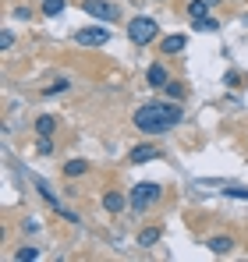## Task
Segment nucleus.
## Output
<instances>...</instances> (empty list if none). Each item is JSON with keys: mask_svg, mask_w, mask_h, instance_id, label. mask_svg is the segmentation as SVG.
<instances>
[{"mask_svg": "<svg viewBox=\"0 0 248 262\" xmlns=\"http://www.w3.org/2000/svg\"><path fill=\"white\" fill-rule=\"evenodd\" d=\"M124 206H128V199H124L121 191H107V195H103V209H107V213H121Z\"/></svg>", "mask_w": 248, "mask_h": 262, "instance_id": "8", "label": "nucleus"}, {"mask_svg": "<svg viewBox=\"0 0 248 262\" xmlns=\"http://www.w3.org/2000/svg\"><path fill=\"white\" fill-rule=\"evenodd\" d=\"M184 46H188V36H181V32H170V36L163 39V50H167V53H181Z\"/></svg>", "mask_w": 248, "mask_h": 262, "instance_id": "11", "label": "nucleus"}, {"mask_svg": "<svg viewBox=\"0 0 248 262\" xmlns=\"http://www.w3.org/2000/svg\"><path fill=\"white\" fill-rule=\"evenodd\" d=\"M60 11H64V0H43V14L46 18H57Z\"/></svg>", "mask_w": 248, "mask_h": 262, "instance_id": "15", "label": "nucleus"}, {"mask_svg": "<svg viewBox=\"0 0 248 262\" xmlns=\"http://www.w3.org/2000/svg\"><path fill=\"white\" fill-rule=\"evenodd\" d=\"M206 248L213 252V255H227V252L234 248V237H209Z\"/></svg>", "mask_w": 248, "mask_h": 262, "instance_id": "9", "label": "nucleus"}, {"mask_svg": "<svg viewBox=\"0 0 248 262\" xmlns=\"http://www.w3.org/2000/svg\"><path fill=\"white\" fill-rule=\"evenodd\" d=\"M184 121V110L177 103H146L135 110V128L146 131V135H160V131H170L174 124Z\"/></svg>", "mask_w": 248, "mask_h": 262, "instance_id": "1", "label": "nucleus"}, {"mask_svg": "<svg viewBox=\"0 0 248 262\" xmlns=\"http://www.w3.org/2000/svg\"><path fill=\"white\" fill-rule=\"evenodd\" d=\"M64 89H68V78H60V82L46 85V89H43V96H53V92H64Z\"/></svg>", "mask_w": 248, "mask_h": 262, "instance_id": "21", "label": "nucleus"}, {"mask_svg": "<svg viewBox=\"0 0 248 262\" xmlns=\"http://www.w3.org/2000/svg\"><path fill=\"white\" fill-rule=\"evenodd\" d=\"M160 237H163V230H160V227H146V230L138 234V248H153Z\"/></svg>", "mask_w": 248, "mask_h": 262, "instance_id": "10", "label": "nucleus"}, {"mask_svg": "<svg viewBox=\"0 0 248 262\" xmlns=\"http://www.w3.org/2000/svg\"><path fill=\"white\" fill-rule=\"evenodd\" d=\"M160 156H163L160 145H135L131 156H128V163H149V160H160Z\"/></svg>", "mask_w": 248, "mask_h": 262, "instance_id": "6", "label": "nucleus"}, {"mask_svg": "<svg viewBox=\"0 0 248 262\" xmlns=\"http://www.w3.org/2000/svg\"><path fill=\"white\" fill-rule=\"evenodd\" d=\"M156 32H160V25H156V18H149V14H135V18L128 21V39L135 46H149L156 39Z\"/></svg>", "mask_w": 248, "mask_h": 262, "instance_id": "2", "label": "nucleus"}, {"mask_svg": "<svg viewBox=\"0 0 248 262\" xmlns=\"http://www.w3.org/2000/svg\"><path fill=\"white\" fill-rule=\"evenodd\" d=\"M0 46H4V50H11V46H14V32H11V29H4V32H0Z\"/></svg>", "mask_w": 248, "mask_h": 262, "instance_id": "23", "label": "nucleus"}, {"mask_svg": "<svg viewBox=\"0 0 248 262\" xmlns=\"http://www.w3.org/2000/svg\"><path fill=\"white\" fill-rule=\"evenodd\" d=\"M36 149H39L43 156H50V152H53V142H50V135H39V145H36Z\"/></svg>", "mask_w": 248, "mask_h": 262, "instance_id": "20", "label": "nucleus"}, {"mask_svg": "<svg viewBox=\"0 0 248 262\" xmlns=\"http://www.w3.org/2000/svg\"><path fill=\"white\" fill-rule=\"evenodd\" d=\"M53 128H57V121L50 114H43L39 121H36V135H53Z\"/></svg>", "mask_w": 248, "mask_h": 262, "instance_id": "14", "label": "nucleus"}, {"mask_svg": "<svg viewBox=\"0 0 248 262\" xmlns=\"http://www.w3.org/2000/svg\"><path fill=\"white\" fill-rule=\"evenodd\" d=\"M223 82H227V85H231V89H238V85H241V82H245V78H241L238 71H227V75H223Z\"/></svg>", "mask_w": 248, "mask_h": 262, "instance_id": "22", "label": "nucleus"}, {"mask_svg": "<svg viewBox=\"0 0 248 262\" xmlns=\"http://www.w3.org/2000/svg\"><path fill=\"white\" fill-rule=\"evenodd\" d=\"M209 4H216V0H209Z\"/></svg>", "mask_w": 248, "mask_h": 262, "instance_id": "25", "label": "nucleus"}, {"mask_svg": "<svg viewBox=\"0 0 248 262\" xmlns=\"http://www.w3.org/2000/svg\"><path fill=\"white\" fill-rule=\"evenodd\" d=\"M223 195L227 199H245L248 202V188H241V184H223Z\"/></svg>", "mask_w": 248, "mask_h": 262, "instance_id": "16", "label": "nucleus"}, {"mask_svg": "<svg viewBox=\"0 0 248 262\" xmlns=\"http://www.w3.org/2000/svg\"><path fill=\"white\" fill-rule=\"evenodd\" d=\"M85 170H89V163H85V160H68V163H64V177H68V181L82 177Z\"/></svg>", "mask_w": 248, "mask_h": 262, "instance_id": "12", "label": "nucleus"}, {"mask_svg": "<svg viewBox=\"0 0 248 262\" xmlns=\"http://www.w3.org/2000/svg\"><path fill=\"white\" fill-rule=\"evenodd\" d=\"M192 25H195V29H199V32H216V29H220V21H216V18H199V21H192Z\"/></svg>", "mask_w": 248, "mask_h": 262, "instance_id": "17", "label": "nucleus"}, {"mask_svg": "<svg viewBox=\"0 0 248 262\" xmlns=\"http://www.w3.org/2000/svg\"><path fill=\"white\" fill-rule=\"evenodd\" d=\"M160 184H153V181H142V184H135L131 191H128V206L135 209V213H146L153 202H160Z\"/></svg>", "mask_w": 248, "mask_h": 262, "instance_id": "3", "label": "nucleus"}, {"mask_svg": "<svg viewBox=\"0 0 248 262\" xmlns=\"http://www.w3.org/2000/svg\"><path fill=\"white\" fill-rule=\"evenodd\" d=\"M206 14H209V0H188V18L192 21H199Z\"/></svg>", "mask_w": 248, "mask_h": 262, "instance_id": "13", "label": "nucleus"}, {"mask_svg": "<svg viewBox=\"0 0 248 262\" xmlns=\"http://www.w3.org/2000/svg\"><path fill=\"white\" fill-rule=\"evenodd\" d=\"M75 43H78V46H107V43H110V29H103V25L78 29V32H75Z\"/></svg>", "mask_w": 248, "mask_h": 262, "instance_id": "5", "label": "nucleus"}, {"mask_svg": "<svg viewBox=\"0 0 248 262\" xmlns=\"http://www.w3.org/2000/svg\"><path fill=\"white\" fill-rule=\"evenodd\" d=\"M82 11L92 14V18H99V21H117L121 18L117 4H110V0H82Z\"/></svg>", "mask_w": 248, "mask_h": 262, "instance_id": "4", "label": "nucleus"}, {"mask_svg": "<svg viewBox=\"0 0 248 262\" xmlns=\"http://www.w3.org/2000/svg\"><path fill=\"white\" fill-rule=\"evenodd\" d=\"M146 78H149V85H153V89H167V82H170V75H167L163 64H149Z\"/></svg>", "mask_w": 248, "mask_h": 262, "instance_id": "7", "label": "nucleus"}, {"mask_svg": "<svg viewBox=\"0 0 248 262\" xmlns=\"http://www.w3.org/2000/svg\"><path fill=\"white\" fill-rule=\"evenodd\" d=\"M14 259H18V262H32V259H39V252H36V248H18Z\"/></svg>", "mask_w": 248, "mask_h": 262, "instance_id": "18", "label": "nucleus"}, {"mask_svg": "<svg viewBox=\"0 0 248 262\" xmlns=\"http://www.w3.org/2000/svg\"><path fill=\"white\" fill-rule=\"evenodd\" d=\"M14 18H18V21H29V18H32V11H29V7H18V11H14Z\"/></svg>", "mask_w": 248, "mask_h": 262, "instance_id": "24", "label": "nucleus"}, {"mask_svg": "<svg viewBox=\"0 0 248 262\" xmlns=\"http://www.w3.org/2000/svg\"><path fill=\"white\" fill-rule=\"evenodd\" d=\"M167 96H170V99H181V96H184V85H177V82H167Z\"/></svg>", "mask_w": 248, "mask_h": 262, "instance_id": "19", "label": "nucleus"}]
</instances>
